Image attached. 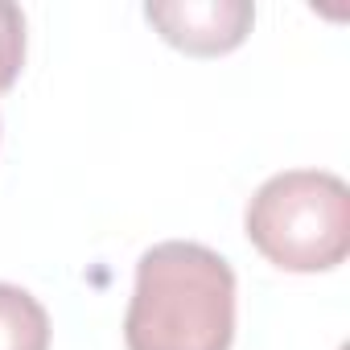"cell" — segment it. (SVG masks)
Listing matches in <instances>:
<instances>
[{
    "instance_id": "5",
    "label": "cell",
    "mask_w": 350,
    "mask_h": 350,
    "mask_svg": "<svg viewBox=\"0 0 350 350\" xmlns=\"http://www.w3.org/2000/svg\"><path fill=\"white\" fill-rule=\"evenodd\" d=\"M25 62V13L0 0V91H9Z\"/></svg>"
},
{
    "instance_id": "1",
    "label": "cell",
    "mask_w": 350,
    "mask_h": 350,
    "mask_svg": "<svg viewBox=\"0 0 350 350\" xmlns=\"http://www.w3.org/2000/svg\"><path fill=\"white\" fill-rule=\"evenodd\" d=\"M128 350H231L235 272L186 239L157 243L136 264V288L124 317Z\"/></svg>"
},
{
    "instance_id": "4",
    "label": "cell",
    "mask_w": 350,
    "mask_h": 350,
    "mask_svg": "<svg viewBox=\"0 0 350 350\" xmlns=\"http://www.w3.org/2000/svg\"><path fill=\"white\" fill-rule=\"evenodd\" d=\"M0 350H50V317L33 293L0 280Z\"/></svg>"
},
{
    "instance_id": "3",
    "label": "cell",
    "mask_w": 350,
    "mask_h": 350,
    "mask_svg": "<svg viewBox=\"0 0 350 350\" xmlns=\"http://www.w3.org/2000/svg\"><path fill=\"white\" fill-rule=\"evenodd\" d=\"M144 17L169 46L194 58H215L243 46L256 9L247 0H148Z\"/></svg>"
},
{
    "instance_id": "2",
    "label": "cell",
    "mask_w": 350,
    "mask_h": 350,
    "mask_svg": "<svg viewBox=\"0 0 350 350\" xmlns=\"http://www.w3.org/2000/svg\"><path fill=\"white\" fill-rule=\"evenodd\" d=\"M252 247L284 272H329L350 252V190L338 173L288 169L247 202Z\"/></svg>"
}]
</instances>
